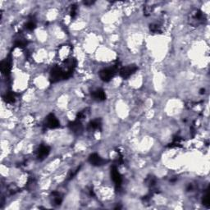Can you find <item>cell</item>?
Wrapping results in <instances>:
<instances>
[{"instance_id": "603a6c76", "label": "cell", "mask_w": 210, "mask_h": 210, "mask_svg": "<svg viewBox=\"0 0 210 210\" xmlns=\"http://www.w3.org/2000/svg\"><path fill=\"white\" fill-rule=\"evenodd\" d=\"M76 14H77V6L76 4H73V5L71 6V10H70V16L73 19L76 17Z\"/></svg>"}, {"instance_id": "ac0fdd59", "label": "cell", "mask_w": 210, "mask_h": 210, "mask_svg": "<svg viewBox=\"0 0 210 210\" xmlns=\"http://www.w3.org/2000/svg\"><path fill=\"white\" fill-rule=\"evenodd\" d=\"M156 182H157V180H156V178H155V177H153V176H150V177H147L146 180H145L146 185L151 188L154 187V186L156 185Z\"/></svg>"}, {"instance_id": "277c9868", "label": "cell", "mask_w": 210, "mask_h": 210, "mask_svg": "<svg viewBox=\"0 0 210 210\" xmlns=\"http://www.w3.org/2000/svg\"><path fill=\"white\" fill-rule=\"evenodd\" d=\"M111 177L113 181L114 184H115V186H116V190H120L121 187H122V175L120 174V172H118L116 165H113L111 167Z\"/></svg>"}, {"instance_id": "4fadbf2b", "label": "cell", "mask_w": 210, "mask_h": 210, "mask_svg": "<svg viewBox=\"0 0 210 210\" xmlns=\"http://www.w3.org/2000/svg\"><path fill=\"white\" fill-rule=\"evenodd\" d=\"M149 30L152 33L155 34H162V29L159 23H152L149 25Z\"/></svg>"}, {"instance_id": "d6986e66", "label": "cell", "mask_w": 210, "mask_h": 210, "mask_svg": "<svg viewBox=\"0 0 210 210\" xmlns=\"http://www.w3.org/2000/svg\"><path fill=\"white\" fill-rule=\"evenodd\" d=\"M181 141H182V139L179 136L174 137L173 139V141L170 144L169 147L172 148V147H180L181 146Z\"/></svg>"}, {"instance_id": "3957f363", "label": "cell", "mask_w": 210, "mask_h": 210, "mask_svg": "<svg viewBox=\"0 0 210 210\" xmlns=\"http://www.w3.org/2000/svg\"><path fill=\"white\" fill-rule=\"evenodd\" d=\"M50 81L52 83H56L62 80H67V76L63 70L60 66H54L50 71Z\"/></svg>"}, {"instance_id": "5bb4252c", "label": "cell", "mask_w": 210, "mask_h": 210, "mask_svg": "<svg viewBox=\"0 0 210 210\" xmlns=\"http://www.w3.org/2000/svg\"><path fill=\"white\" fill-rule=\"evenodd\" d=\"M52 195H53V204L54 205H60L63 202V197L62 195H60V193L58 192V191H53L52 193Z\"/></svg>"}, {"instance_id": "44dd1931", "label": "cell", "mask_w": 210, "mask_h": 210, "mask_svg": "<svg viewBox=\"0 0 210 210\" xmlns=\"http://www.w3.org/2000/svg\"><path fill=\"white\" fill-rule=\"evenodd\" d=\"M36 21H35L33 19L28 21L27 23L25 24V29L28 30V31H33V30L36 29Z\"/></svg>"}, {"instance_id": "8992f818", "label": "cell", "mask_w": 210, "mask_h": 210, "mask_svg": "<svg viewBox=\"0 0 210 210\" xmlns=\"http://www.w3.org/2000/svg\"><path fill=\"white\" fill-rule=\"evenodd\" d=\"M44 125L46 128H48V129H56L60 127V122L54 114L50 113L45 117Z\"/></svg>"}, {"instance_id": "7a4b0ae2", "label": "cell", "mask_w": 210, "mask_h": 210, "mask_svg": "<svg viewBox=\"0 0 210 210\" xmlns=\"http://www.w3.org/2000/svg\"><path fill=\"white\" fill-rule=\"evenodd\" d=\"M188 21H189L190 25L196 27V26H199L200 25H202L204 23V21H206V17L204 14V13L200 10L194 9L189 14Z\"/></svg>"}, {"instance_id": "6da1fadb", "label": "cell", "mask_w": 210, "mask_h": 210, "mask_svg": "<svg viewBox=\"0 0 210 210\" xmlns=\"http://www.w3.org/2000/svg\"><path fill=\"white\" fill-rule=\"evenodd\" d=\"M121 67H122L120 66V63L116 62V63L111 67L104 69V70L99 71V77L104 82H109L116 76V74L118 72Z\"/></svg>"}, {"instance_id": "30bf717a", "label": "cell", "mask_w": 210, "mask_h": 210, "mask_svg": "<svg viewBox=\"0 0 210 210\" xmlns=\"http://www.w3.org/2000/svg\"><path fill=\"white\" fill-rule=\"evenodd\" d=\"M68 127L70 128L71 132L75 134H80L83 131V126L81 124V121L75 120L73 122H71L68 123Z\"/></svg>"}, {"instance_id": "9a60e30c", "label": "cell", "mask_w": 210, "mask_h": 210, "mask_svg": "<svg viewBox=\"0 0 210 210\" xmlns=\"http://www.w3.org/2000/svg\"><path fill=\"white\" fill-rule=\"evenodd\" d=\"M16 94L13 92H8L3 96V99L8 104H13L16 101Z\"/></svg>"}, {"instance_id": "484cf974", "label": "cell", "mask_w": 210, "mask_h": 210, "mask_svg": "<svg viewBox=\"0 0 210 210\" xmlns=\"http://www.w3.org/2000/svg\"><path fill=\"white\" fill-rule=\"evenodd\" d=\"M204 91H205V90H204V89H202V90H200V94H204Z\"/></svg>"}, {"instance_id": "5b68a950", "label": "cell", "mask_w": 210, "mask_h": 210, "mask_svg": "<svg viewBox=\"0 0 210 210\" xmlns=\"http://www.w3.org/2000/svg\"><path fill=\"white\" fill-rule=\"evenodd\" d=\"M137 70H138V67H137L136 65H135V64H131V65H128V66L127 67H121L118 72L119 75H120V76H121L122 78L127 79L129 78L131 76H132Z\"/></svg>"}, {"instance_id": "cb8c5ba5", "label": "cell", "mask_w": 210, "mask_h": 210, "mask_svg": "<svg viewBox=\"0 0 210 210\" xmlns=\"http://www.w3.org/2000/svg\"><path fill=\"white\" fill-rule=\"evenodd\" d=\"M154 8H155V7H153V6H146V7H144V15L145 16H149L151 14V13H153V11H154Z\"/></svg>"}, {"instance_id": "9c48e42d", "label": "cell", "mask_w": 210, "mask_h": 210, "mask_svg": "<svg viewBox=\"0 0 210 210\" xmlns=\"http://www.w3.org/2000/svg\"><path fill=\"white\" fill-rule=\"evenodd\" d=\"M50 153V148L47 145H40L39 147L38 150H37V154H36V157L39 160H44V158L48 157V155Z\"/></svg>"}, {"instance_id": "d4e9b609", "label": "cell", "mask_w": 210, "mask_h": 210, "mask_svg": "<svg viewBox=\"0 0 210 210\" xmlns=\"http://www.w3.org/2000/svg\"><path fill=\"white\" fill-rule=\"evenodd\" d=\"M85 4H86V5H90V4H93L94 3V2H85Z\"/></svg>"}, {"instance_id": "7402d4cb", "label": "cell", "mask_w": 210, "mask_h": 210, "mask_svg": "<svg viewBox=\"0 0 210 210\" xmlns=\"http://www.w3.org/2000/svg\"><path fill=\"white\" fill-rule=\"evenodd\" d=\"M80 168H81V167H76L75 169L71 170L70 172H69L68 176H67V180H71L72 178H74V177H76V174H77L79 172V171H80Z\"/></svg>"}, {"instance_id": "52a82bcc", "label": "cell", "mask_w": 210, "mask_h": 210, "mask_svg": "<svg viewBox=\"0 0 210 210\" xmlns=\"http://www.w3.org/2000/svg\"><path fill=\"white\" fill-rule=\"evenodd\" d=\"M89 162L91 165L93 166H95V167H100V166H103L105 163L108 162V160L104 159L103 158H101L99 156L98 154H92V155H90L89 157Z\"/></svg>"}, {"instance_id": "7c38bea8", "label": "cell", "mask_w": 210, "mask_h": 210, "mask_svg": "<svg viewBox=\"0 0 210 210\" xmlns=\"http://www.w3.org/2000/svg\"><path fill=\"white\" fill-rule=\"evenodd\" d=\"M102 129V121L100 118L94 119L88 124V130L90 131H100Z\"/></svg>"}, {"instance_id": "ba28073f", "label": "cell", "mask_w": 210, "mask_h": 210, "mask_svg": "<svg viewBox=\"0 0 210 210\" xmlns=\"http://www.w3.org/2000/svg\"><path fill=\"white\" fill-rule=\"evenodd\" d=\"M11 70H12V58L11 57H8L6 59L1 62V71L6 76H8L10 74Z\"/></svg>"}, {"instance_id": "2e32d148", "label": "cell", "mask_w": 210, "mask_h": 210, "mask_svg": "<svg viewBox=\"0 0 210 210\" xmlns=\"http://www.w3.org/2000/svg\"><path fill=\"white\" fill-rule=\"evenodd\" d=\"M89 113H90V109L87 108V109H83L82 111L79 112L78 113H77L76 120H78V121H81V120H83V119L86 118Z\"/></svg>"}, {"instance_id": "8fae6325", "label": "cell", "mask_w": 210, "mask_h": 210, "mask_svg": "<svg viewBox=\"0 0 210 210\" xmlns=\"http://www.w3.org/2000/svg\"><path fill=\"white\" fill-rule=\"evenodd\" d=\"M92 98L96 101H104L106 99V94L104 90L102 89H97L91 93Z\"/></svg>"}, {"instance_id": "ffe728a7", "label": "cell", "mask_w": 210, "mask_h": 210, "mask_svg": "<svg viewBox=\"0 0 210 210\" xmlns=\"http://www.w3.org/2000/svg\"><path fill=\"white\" fill-rule=\"evenodd\" d=\"M202 203L203 204L206 206L207 208L209 207V194H208V190H206V192L202 198Z\"/></svg>"}, {"instance_id": "e0dca14e", "label": "cell", "mask_w": 210, "mask_h": 210, "mask_svg": "<svg viewBox=\"0 0 210 210\" xmlns=\"http://www.w3.org/2000/svg\"><path fill=\"white\" fill-rule=\"evenodd\" d=\"M26 44H27V40L24 38L17 39V40L15 41V44H14L15 47H18V48H25V46H26Z\"/></svg>"}]
</instances>
